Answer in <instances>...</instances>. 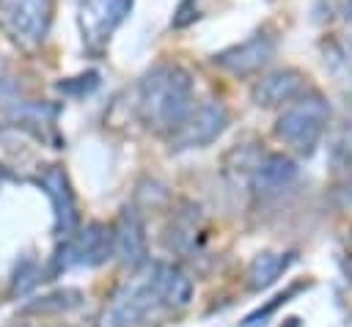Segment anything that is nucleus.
<instances>
[{
    "instance_id": "nucleus-15",
    "label": "nucleus",
    "mask_w": 352,
    "mask_h": 327,
    "mask_svg": "<svg viewBox=\"0 0 352 327\" xmlns=\"http://www.w3.org/2000/svg\"><path fill=\"white\" fill-rule=\"evenodd\" d=\"M80 305V291L77 289H63V291H55L50 297H41L38 302L28 305L25 311H69V308H77Z\"/></svg>"
},
{
    "instance_id": "nucleus-7",
    "label": "nucleus",
    "mask_w": 352,
    "mask_h": 327,
    "mask_svg": "<svg viewBox=\"0 0 352 327\" xmlns=\"http://www.w3.org/2000/svg\"><path fill=\"white\" fill-rule=\"evenodd\" d=\"M41 190L47 192L50 203H52V214H55V231L60 236H72L77 231V223H80V212H77V198H74V190L69 184V176L63 173V168L58 165H50L41 179H38Z\"/></svg>"
},
{
    "instance_id": "nucleus-8",
    "label": "nucleus",
    "mask_w": 352,
    "mask_h": 327,
    "mask_svg": "<svg viewBox=\"0 0 352 327\" xmlns=\"http://www.w3.org/2000/svg\"><path fill=\"white\" fill-rule=\"evenodd\" d=\"M275 55V38L267 33H256L242 44H234L223 52L214 55V63L236 77H248L256 74L261 66L270 63V58Z\"/></svg>"
},
{
    "instance_id": "nucleus-14",
    "label": "nucleus",
    "mask_w": 352,
    "mask_h": 327,
    "mask_svg": "<svg viewBox=\"0 0 352 327\" xmlns=\"http://www.w3.org/2000/svg\"><path fill=\"white\" fill-rule=\"evenodd\" d=\"M294 261V256L292 253H258L253 261H250V267H248V289L250 291H261V289H267V286H272L286 269H289V264Z\"/></svg>"
},
{
    "instance_id": "nucleus-11",
    "label": "nucleus",
    "mask_w": 352,
    "mask_h": 327,
    "mask_svg": "<svg viewBox=\"0 0 352 327\" xmlns=\"http://www.w3.org/2000/svg\"><path fill=\"white\" fill-rule=\"evenodd\" d=\"M113 253V228L104 223H88L80 234H72V242L66 247V256L72 264L96 267L107 261Z\"/></svg>"
},
{
    "instance_id": "nucleus-2",
    "label": "nucleus",
    "mask_w": 352,
    "mask_h": 327,
    "mask_svg": "<svg viewBox=\"0 0 352 327\" xmlns=\"http://www.w3.org/2000/svg\"><path fill=\"white\" fill-rule=\"evenodd\" d=\"M330 121V104L319 93H302L275 121V135L300 154H311Z\"/></svg>"
},
{
    "instance_id": "nucleus-6",
    "label": "nucleus",
    "mask_w": 352,
    "mask_h": 327,
    "mask_svg": "<svg viewBox=\"0 0 352 327\" xmlns=\"http://www.w3.org/2000/svg\"><path fill=\"white\" fill-rule=\"evenodd\" d=\"M129 8H132V0H82L77 8V25H80L82 41L94 49L107 44V38L124 22Z\"/></svg>"
},
{
    "instance_id": "nucleus-19",
    "label": "nucleus",
    "mask_w": 352,
    "mask_h": 327,
    "mask_svg": "<svg viewBox=\"0 0 352 327\" xmlns=\"http://www.w3.org/2000/svg\"><path fill=\"white\" fill-rule=\"evenodd\" d=\"M286 327H300V322H297V319H289V322H286Z\"/></svg>"
},
{
    "instance_id": "nucleus-17",
    "label": "nucleus",
    "mask_w": 352,
    "mask_h": 327,
    "mask_svg": "<svg viewBox=\"0 0 352 327\" xmlns=\"http://www.w3.org/2000/svg\"><path fill=\"white\" fill-rule=\"evenodd\" d=\"M297 289H300V286H292L289 291H283V294H278V297H272V302H270V305H264V308H258L256 313H250V316H248V319H245L242 324H245V327H250V324H256L258 319H267V316H270V313H272L275 308H280L283 302H289V297H292V294H294Z\"/></svg>"
},
{
    "instance_id": "nucleus-1",
    "label": "nucleus",
    "mask_w": 352,
    "mask_h": 327,
    "mask_svg": "<svg viewBox=\"0 0 352 327\" xmlns=\"http://www.w3.org/2000/svg\"><path fill=\"white\" fill-rule=\"evenodd\" d=\"M192 110V77L176 63L154 66L138 91V113L143 124L160 135L176 132V126Z\"/></svg>"
},
{
    "instance_id": "nucleus-10",
    "label": "nucleus",
    "mask_w": 352,
    "mask_h": 327,
    "mask_svg": "<svg viewBox=\"0 0 352 327\" xmlns=\"http://www.w3.org/2000/svg\"><path fill=\"white\" fill-rule=\"evenodd\" d=\"M113 253L126 264L129 269H138L148 258V239H146V223L138 209H124L116 228H113Z\"/></svg>"
},
{
    "instance_id": "nucleus-9",
    "label": "nucleus",
    "mask_w": 352,
    "mask_h": 327,
    "mask_svg": "<svg viewBox=\"0 0 352 327\" xmlns=\"http://www.w3.org/2000/svg\"><path fill=\"white\" fill-rule=\"evenodd\" d=\"M305 91H308V77L300 69H278L264 74L253 85L250 96L258 107H283L300 99Z\"/></svg>"
},
{
    "instance_id": "nucleus-4",
    "label": "nucleus",
    "mask_w": 352,
    "mask_h": 327,
    "mask_svg": "<svg viewBox=\"0 0 352 327\" xmlns=\"http://www.w3.org/2000/svg\"><path fill=\"white\" fill-rule=\"evenodd\" d=\"M165 305L160 302L148 275L126 283L116 300L110 302V308L104 311V327H138L143 322H148L151 316H157Z\"/></svg>"
},
{
    "instance_id": "nucleus-13",
    "label": "nucleus",
    "mask_w": 352,
    "mask_h": 327,
    "mask_svg": "<svg viewBox=\"0 0 352 327\" xmlns=\"http://www.w3.org/2000/svg\"><path fill=\"white\" fill-rule=\"evenodd\" d=\"M148 280L165 308H184L192 300V280L173 264H154L148 269Z\"/></svg>"
},
{
    "instance_id": "nucleus-16",
    "label": "nucleus",
    "mask_w": 352,
    "mask_h": 327,
    "mask_svg": "<svg viewBox=\"0 0 352 327\" xmlns=\"http://www.w3.org/2000/svg\"><path fill=\"white\" fill-rule=\"evenodd\" d=\"M333 157H336L338 162H344V165L352 162V124L338 132V137H336V143H333Z\"/></svg>"
},
{
    "instance_id": "nucleus-5",
    "label": "nucleus",
    "mask_w": 352,
    "mask_h": 327,
    "mask_svg": "<svg viewBox=\"0 0 352 327\" xmlns=\"http://www.w3.org/2000/svg\"><path fill=\"white\" fill-rule=\"evenodd\" d=\"M228 126V107L217 99H209L187 113V118L170 132L173 148H204L214 143Z\"/></svg>"
},
{
    "instance_id": "nucleus-3",
    "label": "nucleus",
    "mask_w": 352,
    "mask_h": 327,
    "mask_svg": "<svg viewBox=\"0 0 352 327\" xmlns=\"http://www.w3.org/2000/svg\"><path fill=\"white\" fill-rule=\"evenodd\" d=\"M52 22V0H0V30L19 47L44 41Z\"/></svg>"
},
{
    "instance_id": "nucleus-18",
    "label": "nucleus",
    "mask_w": 352,
    "mask_h": 327,
    "mask_svg": "<svg viewBox=\"0 0 352 327\" xmlns=\"http://www.w3.org/2000/svg\"><path fill=\"white\" fill-rule=\"evenodd\" d=\"M344 11H346V16L352 19V0H344Z\"/></svg>"
},
{
    "instance_id": "nucleus-12",
    "label": "nucleus",
    "mask_w": 352,
    "mask_h": 327,
    "mask_svg": "<svg viewBox=\"0 0 352 327\" xmlns=\"http://www.w3.org/2000/svg\"><path fill=\"white\" fill-rule=\"evenodd\" d=\"M297 179V162L286 154H264L250 168V190L258 195H275Z\"/></svg>"
},
{
    "instance_id": "nucleus-20",
    "label": "nucleus",
    "mask_w": 352,
    "mask_h": 327,
    "mask_svg": "<svg viewBox=\"0 0 352 327\" xmlns=\"http://www.w3.org/2000/svg\"><path fill=\"white\" fill-rule=\"evenodd\" d=\"M349 245H352V231H349Z\"/></svg>"
}]
</instances>
